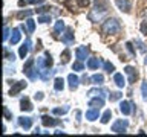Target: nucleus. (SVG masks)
Wrapping results in <instances>:
<instances>
[{"instance_id":"f257e3e1","label":"nucleus","mask_w":147,"mask_h":137,"mask_svg":"<svg viewBox=\"0 0 147 137\" xmlns=\"http://www.w3.org/2000/svg\"><path fill=\"white\" fill-rule=\"evenodd\" d=\"M119 31H121V26H119V23L117 18H109V20H106L103 23V26H101V32L106 35H117L119 34Z\"/></svg>"},{"instance_id":"f03ea898","label":"nucleus","mask_w":147,"mask_h":137,"mask_svg":"<svg viewBox=\"0 0 147 137\" xmlns=\"http://www.w3.org/2000/svg\"><path fill=\"white\" fill-rule=\"evenodd\" d=\"M109 9V0H95V6L92 9V12L89 15H95V14H98L100 17H103L106 12H107Z\"/></svg>"},{"instance_id":"7ed1b4c3","label":"nucleus","mask_w":147,"mask_h":137,"mask_svg":"<svg viewBox=\"0 0 147 137\" xmlns=\"http://www.w3.org/2000/svg\"><path fill=\"white\" fill-rule=\"evenodd\" d=\"M127 126H129V120H127V119H118V120L112 125V131L118 132V134H119V132H126Z\"/></svg>"},{"instance_id":"20e7f679","label":"nucleus","mask_w":147,"mask_h":137,"mask_svg":"<svg viewBox=\"0 0 147 137\" xmlns=\"http://www.w3.org/2000/svg\"><path fill=\"white\" fill-rule=\"evenodd\" d=\"M34 64H35L34 59H28L26 64L23 66V73H26L29 79H35V76H37L35 72H34V70H37V68H32V67H34Z\"/></svg>"},{"instance_id":"39448f33","label":"nucleus","mask_w":147,"mask_h":137,"mask_svg":"<svg viewBox=\"0 0 147 137\" xmlns=\"http://www.w3.org/2000/svg\"><path fill=\"white\" fill-rule=\"evenodd\" d=\"M119 111L123 114H126V116H129V114H132L135 111V105H133V102H130V100H123V102L119 104Z\"/></svg>"},{"instance_id":"423d86ee","label":"nucleus","mask_w":147,"mask_h":137,"mask_svg":"<svg viewBox=\"0 0 147 137\" xmlns=\"http://www.w3.org/2000/svg\"><path fill=\"white\" fill-rule=\"evenodd\" d=\"M124 73L129 76V82H130V84H135L136 79H138V76H140V75H138V70L135 67H132V66H126Z\"/></svg>"},{"instance_id":"0eeeda50","label":"nucleus","mask_w":147,"mask_h":137,"mask_svg":"<svg viewBox=\"0 0 147 137\" xmlns=\"http://www.w3.org/2000/svg\"><path fill=\"white\" fill-rule=\"evenodd\" d=\"M26 85H28L26 81H17V82H14L12 88L9 90V96H17L23 88H26Z\"/></svg>"},{"instance_id":"6e6552de","label":"nucleus","mask_w":147,"mask_h":137,"mask_svg":"<svg viewBox=\"0 0 147 137\" xmlns=\"http://www.w3.org/2000/svg\"><path fill=\"white\" fill-rule=\"evenodd\" d=\"M115 5L118 6V9H121L123 12H130V9H132V3H130V0H115Z\"/></svg>"},{"instance_id":"1a4fd4ad","label":"nucleus","mask_w":147,"mask_h":137,"mask_svg":"<svg viewBox=\"0 0 147 137\" xmlns=\"http://www.w3.org/2000/svg\"><path fill=\"white\" fill-rule=\"evenodd\" d=\"M75 55H77L78 61H84V59L87 58V55H89V49H87L86 46H81V47H78L75 50Z\"/></svg>"},{"instance_id":"9d476101","label":"nucleus","mask_w":147,"mask_h":137,"mask_svg":"<svg viewBox=\"0 0 147 137\" xmlns=\"http://www.w3.org/2000/svg\"><path fill=\"white\" fill-rule=\"evenodd\" d=\"M104 105V98L103 96H95V98H92L89 100V107L92 108H101Z\"/></svg>"},{"instance_id":"9b49d317","label":"nucleus","mask_w":147,"mask_h":137,"mask_svg":"<svg viewBox=\"0 0 147 137\" xmlns=\"http://www.w3.org/2000/svg\"><path fill=\"white\" fill-rule=\"evenodd\" d=\"M31 40L29 38H26V41L23 43V46L20 47V50H18V55H20V58H23L25 59L26 58V55H28V52H29V49H31Z\"/></svg>"},{"instance_id":"f8f14e48","label":"nucleus","mask_w":147,"mask_h":137,"mask_svg":"<svg viewBox=\"0 0 147 137\" xmlns=\"http://www.w3.org/2000/svg\"><path fill=\"white\" fill-rule=\"evenodd\" d=\"M41 123H43L45 126H55V125H60V120L51 117V116H43L41 117Z\"/></svg>"},{"instance_id":"ddd939ff","label":"nucleus","mask_w":147,"mask_h":137,"mask_svg":"<svg viewBox=\"0 0 147 137\" xmlns=\"http://www.w3.org/2000/svg\"><path fill=\"white\" fill-rule=\"evenodd\" d=\"M61 40H63L64 44H72L74 43V31L71 29V27L66 29V32H64L63 37H61Z\"/></svg>"},{"instance_id":"4468645a","label":"nucleus","mask_w":147,"mask_h":137,"mask_svg":"<svg viewBox=\"0 0 147 137\" xmlns=\"http://www.w3.org/2000/svg\"><path fill=\"white\" fill-rule=\"evenodd\" d=\"M100 117V108H92L86 111V119L87 120H96Z\"/></svg>"},{"instance_id":"2eb2a0df","label":"nucleus","mask_w":147,"mask_h":137,"mask_svg":"<svg viewBox=\"0 0 147 137\" xmlns=\"http://www.w3.org/2000/svg\"><path fill=\"white\" fill-rule=\"evenodd\" d=\"M67 81H69V88H71V90H77L78 84H80V79H78V76L74 75V73H71V75L67 76Z\"/></svg>"},{"instance_id":"dca6fc26","label":"nucleus","mask_w":147,"mask_h":137,"mask_svg":"<svg viewBox=\"0 0 147 137\" xmlns=\"http://www.w3.org/2000/svg\"><path fill=\"white\" fill-rule=\"evenodd\" d=\"M22 38V34H20V27H16V29H12V35L11 38H9V43L11 44H17L18 41Z\"/></svg>"},{"instance_id":"f3484780","label":"nucleus","mask_w":147,"mask_h":137,"mask_svg":"<svg viewBox=\"0 0 147 137\" xmlns=\"http://www.w3.org/2000/svg\"><path fill=\"white\" fill-rule=\"evenodd\" d=\"M32 104L29 102V99L28 98H22V100H20V110L22 111H32Z\"/></svg>"},{"instance_id":"a211bd4d","label":"nucleus","mask_w":147,"mask_h":137,"mask_svg":"<svg viewBox=\"0 0 147 137\" xmlns=\"http://www.w3.org/2000/svg\"><path fill=\"white\" fill-rule=\"evenodd\" d=\"M101 66V59L100 58H89L87 59V67L90 68V70H96Z\"/></svg>"},{"instance_id":"6ab92c4d","label":"nucleus","mask_w":147,"mask_h":137,"mask_svg":"<svg viewBox=\"0 0 147 137\" xmlns=\"http://www.w3.org/2000/svg\"><path fill=\"white\" fill-rule=\"evenodd\" d=\"M18 125L22 128H25V130H29L32 126V119L31 117H20L18 119Z\"/></svg>"},{"instance_id":"aec40b11","label":"nucleus","mask_w":147,"mask_h":137,"mask_svg":"<svg viewBox=\"0 0 147 137\" xmlns=\"http://www.w3.org/2000/svg\"><path fill=\"white\" fill-rule=\"evenodd\" d=\"M113 81H115V84H117L119 88H123V87L126 85V79H124L123 73H115V75H113Z\"/></svg>"},{"instance_id":"412c9836","label":"nucleus","mask_w":147,"mask_h":137,"mask_svg":"<svg viewBox=\"0 0 147 137\" xmlns=\"http://www.w3.org/2000/svg\"><path fill=\"white\" fill-rule=\"evenodd\" d=\"M63 31H64V23L61 20H57V21H55V27H54V37L57 38L58 34H60V32H63Z\"/></svg>"},{"instance_id":"4be33fe9","label":"nucleus","mask_w":147,"mask_h":137,"mask_svg":"<svg viewBox=\"0 0 147 137\" xmlns=\"http://www.w3.org/2000/svg\"><path fill=\"white\" fill-rule=\"evenodd\" d=\"M64 88V79L63 78H55L54 81V90L55 91H61Z\"/></svg>"},{"instance_id":"5701e85b","label":"nucleus","mask_w":147,"mask_h":137,"mask_svg":"<svg viewBox=\"0 0 147 137\" xmlns=\"http://www.w3.org/2000/svg\"><path fill=\"white\" fill-rule=\"evenodd\" d=\"M89 94L90 96H103V98H104V96L107 94V90H106V88H94V90L89 91Z\"/></svg>"},{"instance_id":"b1692460","label":"nucleus","mask_w":147,"mask_h":137,"mask_svg":"<svg viewBox=\"0 0 147 137\" xmlns=\"http://www.w3.org/2000/svg\"><path fill=\"white\" fill-rule=\"evenodd\" d=\"M90 79H92V84H95V85H101L104 82L103 75H98V73H95L94 76H90Z\"/></svg>"},{"instance_id":"393cba45","label":"nucleus","mask_w":147,"mask_h":137,"mask_svg":"<svg viewBox=\"0 0 147 137\" xmlns=\"http://www.w3.org/2000/svg\"><path fill=\"white\" fill-rule=\"evenodd\" d=\"M26 26H28V32H29V34H34V31H35V21L32 20V18L28 17V20H26Z\"/></svg>"},{"instance_id":"a878e982","label":"nucleus","mask_w":147,"mask_h":137,"mask_svg":"<svg viewBox=\"0 0 147 137\" xmlns=\"http://www.w3.org/2000/svg\"><path fill=\"white\" fill-rule=\"evenodd\" d=\"M69 59H71V50L66 49V50H63V53H61V64L69 63Z\"/></svg>"},{"instance_id":"bb28decb","label":"nucleus","mask_w":147,"mask_h":137,"mask_svg":"<svg viewBox=\"0 0 147 137\" xmlns=\"http://www.w3.org/2000/svg\"><path fill=\"white\" fill-rule=\"evenodd\" d=\"M110 117H112V111H110V110H106L104 114L101 116V123H109Z\"/></svg>"},{"instance_id":"cd10ccee","label":"nucleus","mask_w":147,"mask_h":137,"mask_svg":"<svg viewBox=\"0 0 147 137\" xmlns=\"http://www.w3.org/2000/svg\"><path fill=\"white\" fill-rule=\"evenodd\" d=\"M69 111V107H64V108H54L52 113L57 114V116H63V114H66Z\"/></svg>"},{"instance_id":"c85d7f7f","label":"nucleus","mask_w":147,"mask_h":137,"mask_svg":"<svg viewBox=\"0 0 147 137\" xmlns=\"http://www.w3.org/2000/svg\"><path fill=\"white\" fill-rule=\"evenodd\" d=\"M103 67H104V70L107 72V73H112L115 70V66H113L112 63H109V61H104L103 63Z\"/></svg>"},{"instance_id":"c756f323","label":"nucleus","mask_w":147,"mask_h":137,"mask_svg":"<svg viewBox=\"0 0 147 137\" xmlns=\"http://www.w3.org/2000/svg\"><path fill=\"white\" fill-rule=\"evenodd\" d=\"M32 12L34 11H31V9H28V11H20L17 14V18H25V17H31L32 15Z\"/></svg>"},{"instance_id":"7c9ffc66","label":"nucleus","mask_w":147,"mask_h":137,"mask_svg":"<svg viewBox=\"0 0 147 137\" xmlns=\"http://www.w3.org/2000/svg\"><path fill=\"white\" fill-rule=\"evenodd\" d=\"M72 68H74L75 72H81V70H84V64H83L81 61H77V63H74Z\"/></svg>"},{"instance_id":"2f4dec72","label":"nucleus","mask_w":147,"mask_h":137,"mask_svg":"<svg viewBox=\"0 0 147 137\" xmlns=\"http://www.w3.org/2000/svg\"><path fill=\"white\" fill-rule=\"evenodd\" d=\"M121 98H123V93H119V91H115V93H110V94H109V99L112 100V102H113V100L121 99Z\"/></svg>"},{"instance_id":"473e14b6","label":"nucleus","mask_w":147,"mask_h":137,"mask_svg":"<svg viewBox=\"0 0 147 137\" xmlns=\"http://www.w3.org/2000/svg\"><path fill=\"white\" fill-rule=\"evenodd\" d=\"M141 93H142V99L147 100V81H144L141 84Z\"/></svg>"},{"instance_id":"72a5a7b5","label":"nucleus","mask_w":147,"mask_h":137,"mask_svg":"<svg viewBox=\"0 0 147 137\" xmlns=\"http://www.w3.org/2000/svg\"><path fill=\"white\" fill-rule=\"evenodd\" d=\"M38 21H40V23H49V21H51V15H49V12H48V14H45V15L41 14V15L38 17Z\"/></svg>"},{"instance_id":"f704fd0d","label":"nucleus","mask_w":147,"mask_h":137,"mask_svg":"<svg viewBox=\"0 0 147 137\" xmlns=\"http://www.w3.org/2000/svg\"><path fill=\"white\" fill-rule=\"evenodd\" d=\"M63 5H64L66 8H69L71 11H74V9H75V3H74V0H64Z\"/></svg>"},{"instance_id":"c9c22d12","label":"nucleus","mask_w":147,"mask_h":137,"mask_svg":"<svg viewBox=\"0 0 147 137\" xmlns=\"http://www.w3.org/2000/svg\"><path fill=\"white\" fill-rule=\"evenodd\" d=\"M3 55H5V58H6V59H11V61H12V59H16V58H14V53L9 52L8 47H3Z\"/></svg>"},{"instance_id":"e433bc0d","label":"nucleus","mask_w":147,"mask_h":137,"mask_svg":"<svg viewBox=\"0 0 147 137\" xmlns=\"http://www.w3.org/2000/svg\"><path fill=\"white\" fill-rule=\"evenodd\" d=\"M126 49L129 50V53H130L132 57L135 55V49H133V46H132V43H130V41H127V43H126Z\"/></svg>"},{"instance_id":"4c0bfd02","label":"nucleus","mask_w":147,"mask_h":137,"mask_svg":"<svg viewBox=\"0 0 147 137\" xmlns=\"http://www.w3.org/2000/svg\"><path fill=\"white\" fill-rule=\"evenodd\" d=\"M78 5H80V8H87L90 5V0H77Z\"/></svg>"},{"instance_id":"58836bf2","label":"nucleus","mask_w":147,"mask_h":137,"mask_svg":"<svg viewBox=\"0 0 147 137\" xmlns=\"http://www.w3.org/2000/svg\"><path fill=\"white\" fill-rule=\"evenodd\" d=\"M35 12H37V14H45V12H49V8H48V6H40V8H37V9H35Z\"/></svg>"},{"instance_id":"ea45409f","label":"nucleus","mask_w":147,"mask_h":137,"mask_svg":"<svg viewBox=\"0 0 147 137\" xmlns=\"http://www.w3.org/2000/svg\"><path fill=\"white\" fill-rule=\"evenodd\" d=\"M3 116H5V119H12V116H11V113H9V110H8V107H3Z\"/></svg>"},{"instance_id":"a19ab883","label":"nucleus","mask_w":147,"mask_h":137,"mask_svg":"<svg viewBox=\"0 0 147 137\" xmlns=\"http://www.w3.org/2000/svg\"><path fill=\"white\" fill-rule=\"evenodd\" d=\"M135 43L138 44V49H140V50H141V52H142V53H144V52H146V47H144V44H142V43H141V41H140V40H135Z\"/></svg>"},{"instance_id":"79ce46f5","label":"nucleus","mask_w":147,"mask_h":137,"mask_svg":"<svg viewBox=\"0 0 147 137\" xmlns=\"http://www.w3.org/2000/svg\"><path fill=\"white\" fill-rule=\"evenodd\" d=\"M8 37H9V27H8V26H5V29H3V40L6 41V40H8Z\"/></svg>"},{"instance_id":"37998d69","label":"nucleus","mask_w":147,"mask_h":137,"mask_svg":"<svg viewBox=\"0 0 147 137\" xmlns=\"http://www.w3.org/2000/svg\"><path fill=\"white\" fill-rule=\"evenodd\" d=\"M141 32L144 35H147V21H142L141 23Z\"/></svg>"},{"instance_id":"c03bdc74","label":"nucleus","mask_w":147,"mask_h":137,"mask_svg":"<svg viewBox=\"0 0 147 137\" xmlns=\"http://www.w3.org/2000/svg\"><path fill=\"white\" fill-rule=\"evenodd\" d=\"M81 84H92V79L89 76H83L81 78Z\"/></svg>"},{"instance_id":"a18cd8bd","label":"nucleus","mask_w":147,"mask_h":137,"mask_svg":"<svg viewBox=\"0 0 147 137\" xmlns=\"http://www.w3.org/2000/svg\"><path fill=\"white\" fill-rule=\"evenodd\" d=\"M28 3H31V5H38V3H45V0H28Z\"/></svg>"},{"instance_id":"49530a36","label":"nucleus","mask_w":147,"mask_h":137,"mask_svg":"<svg viewBox=\"0 0 147 137\" xmlns=\"http://www.w3.org/2000/svg\"><path fill=\"white\" fill-rule=\"evenodd\" d=\"M43 98H45V96H43V93H41V91H38V93H35V99H37V100H41Z\"/></svg>"},{"instance_id":"de8ad7c7","label":"nucleus","mask_w":147,"mask_h":137,"mask_svg":"<svg viewBox=\"0 0 147 137\" xmlns=\"http://www.w3.org/2000/svg\"><path fill=\"white\" fill-rule=\"evenodd\" d=\"M141 15L142 17H147V9H146V11H141Z\"/></svg>"}]
</instances>
